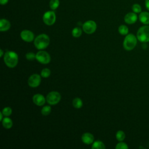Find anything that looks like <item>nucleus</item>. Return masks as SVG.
<instances>
[{
	"instance_id": "nucleus-1",
	"label": "nucleus",
	"mask_w": 149,
	"mask_h": 149,
	"mask_svg": "<svg viewBox=\"0 0 149 149\" xmlns=\"http://www.w3.org/2000/svg\"><path fill=\"white\" fill-rule=\"evenodd\" d=\"M18 55L12 51H6L3 55V61L6 65L10 68H15L18 63Z\"/></svg>"
},
{
	"instance_id": "nucleus-2",
	"label": "nucleus",
	"mask_w": 149,
	"mask_h": 149,
	"mask_svg": "<svg viewBox=\"0 0 149 149\" xmlns=\"http://www.w3.org/2000/svg\"><path fill=\"white\" fill-rule=\"evenodd\" d=\"M50 39L48 35L41 34L37 36L34 40V44L38 49H44L49 44Z\"/></svg>"
},
{
	"instance_id": "nucleus-3",
	"label": "nucleus",
	"mask_w": 149,
	"mask_h": 149,
	"mask_svg": "<svg viewBox=\"0 0 149 149\" xmlns=\"http://www.w3.org/2000/svg\"><path fill=\"white\" fill-rule=\"evenodd\" d=\"M137 38L133 34H127L124 38L123 42V47L126 51H131L137 45Z\"/></svg>"
},
{
	"instance_id": "nucleus-4",
	"label": "nucleus",
	"mask_w": 149,
	"mask_h": 149,
	"mask_svg": "<svg viewBox=\"0 0 149 149\" xmlns=\"http://www.w3.org/2000/svg\"><path fill=\"white\" fill-rule=\"evenodd\" d=\"M137 40L143 43L149 42V26L145 25L140 27L136 34Z\"/></svg>"
},
{
	"instance_id": "nucleus-5",
	"label": "nucleus",
	"mask_w": 149,
	"mask_h": 149,
	"mask_svg": "<svg viewBox=\"0 0 149 149\" xmlns=\"http://www.w3.org/2000/svg\"><path fill=\"white\" fill-rule=\"evenodd\" d=\"M61 100V95L59 93L58 91H52L49 92L47 97L46 101L49 105H56Z\"/></svg>"
},
{
	"instance_id": "nucleus-6",
	"label": "nucleus",
	"mask_w": 149,
	"mask_h": 149,
	"mask_svg": "<svg viewBox=\"0 0 149 149\" xmlns=\"http://www.w3.org/2000/svg\"><path fill=\"white\" fill-rule=\"evenodd\" d=\"M42 20L44 23L48 26L54 24L56 21L55 13L52 10H48L45 12L42 16Z\"/></svg>"
},
{
	"instance_id": "nucleus-7",
	"label": "nucleus",
	"mask_w": 149,
	"mask_h": 149,
	"mask_svg": "<svg viewBox=\"0 0 149 149\" xmlns=\"http://www.w3.org/2000/svg\"><path fill=\"white\" fill-rule=\"evenodd\" d=\"M83 30L88 34L94 33L97 29V24L93 20H87L85 22L82 26Z\"/></svg>"
},
{
	"instance_id": "nucleus-8",
	"label": "nucleus",
	"mask_w": 149,
	"mask_h": 149,
	"mask_svg": "<svg viewBox=\"0 0 149 149\" xmlns=\"http://www.w3.org/2000/svg\"><path fill=\"white\" fill-rule=\"evenodd\" d=\"M36 59L41 63L47 64L51 61V56L47 52L40 51L36 54Z\"/></svg>"
},
{
	"instance_id": "nucleus-9",
	"label": "nucleus",
	"mask_w": 149,
	"mask_h": 149,
	"mask_svg": "<svg viewBox=\"0 0 149 149\" xmlns=\"http://www.w3.org/2000/svg\"><path fill=\"white\" fill-rule=\"evenodd\" d=\"M41 76L38 74H33L31 75L28 79V84L31 87H38L41 81Z\"/></svg>"
},
{
	"instance_id": "nucleus-10",
	"label": "nucleus",
	"mask_w": 149,
	"mask_h": 149,
	"mask_svg": "<svg viewBox=\"0 0 149 149\" xmlns=\"http://www.w3.org/2000/svg\"><path fill=\"white\" fill-rule=\"evenodd\" d=\"M20 37L21 38L28 42H30L34 40V35L33 33L29 30H24L20 33Z\"/></svg>"
},
{
	"instance_id": "nucleus-11",
	"label": "nucleus",
	"mask_w": 149,
	"mask_h": 149,
	"mask_svg": "<svg viewBox=\"0 0 149 149\" xmlns=\"http://www.w3.org/2000/svg\"><path fill=\"white\" fill-rule=\"evenodd\" d=\"M137 16L134 12H129L124 17L125 22L129 24H132L136 22Z\"/></svg>"
},
{
	"instance_id": "nucleus-12",
	"label": "nucleus",
	"mask_w": 149,
	"mask_h": 149,
	"mask_svg": "<svg viewBox=\"0 0 149 149\" xmlns=\"http://www.w3.org/2000/svg\"><path fill=\"white\" fill-rule=\"evenodd\" d=\"M33 101L37 105L42 106L45 103L46 98L41 94H36L33 97Z\"/></svg>"
},
{
	"instance_id": "nucleus-13",
	"label": "nucleus",
	"mask_w": 149,
	"mask_h": 149,
	"mask_svg": "<svg viewBox=\"0 0 149 149\" xmlns=\"http://www.w3.org/2000/svg\"><path fill=\"white\" fill-rule=\"evenodd\" d=\"M94 137L90 133H85L81 136V141L86 144H91L94 142Z\"/></svg>"
},
{
	"instance_id": "nucleus-14",
	"label": "nucleus",
	"mask_w": 149,
	"mask_h": 149,
	"mask_svg": "<svg viewBox=\"0 0 149 149\" xmlns=\"http://www.w3.org/2000/svg\"><path fill=\"white\" fill-rule=\"evenodd\" d=\"M139 19L141 23L145 25L149 24V12L144 11L140 13Z\"/></svg>"
},
{
	"instance_id": "nucleus-15",
	"label": "nucleus",
	"mask_w": 149,
	"mask_h": 149,
	"mask_svg": "<svg viewBox=\"0 0 149 149\" xmlns=\"http://www.w3.org/2000/svg\"><path fill=\"white\" fill-rule=\"evenodd\" d=\"M10 27V23L9 20L5 19H1L0 20V31H6Z\"/></svg>"
},
{
	"instance_id": "nucleus-16",
	"label": "nucleus",
	"mask_w": 149,
	"mask_h": 149,
	"mask_svg": "<svg viewBox=\"0 0 149 149\" xmlns=\"http://www.w3.org/2000/svg\"><path fill=\"white\" fill-rule=\"evenodd\" d=\"M2 123L3 127L6 129H10L13 126V122L12 119L8 117L3 118V120H2Z\"/></svg>"
},
{
	"instance_id": "nucleus-17",
	"label": "nucleus",
	"mask_w": 149,
	"mask_h": 149,
	"mask_svg": "<svg viewBox=\"0 0 149 149\" xmlns=\"http://www.w3.org/2000/svg\"><path fill=\"white\" fill-rule=\"evenodd\" d=\"M91 148L92 149H105V146L104 143H102L101 141L98 140V141H94L92 143Z\"/></svg>"
},
{
	"instance_id": "nucleus-18",
	"label": "nucleus",
	"mask_w": 149,
	"mask_h": 149,
	"mask_svg": "<svg viewBox=\"0 0 149 149\" xmlns=\"http://www.w3.org/2000/svg\"><path fill=\"white\" fill-rule=\"evenodd\" d=\"M72 104H73V106L75 108L79 109V108H81V107L83 106V101L80 98L77 97L73 100Z\"/></svg>"
},
{
	"instance_id": "nucleus-19",
	"label": "nucleus",
	"mask_w": 149,
	"mask_h": 149,
	"mask_svg": "<svg viewBox=\"0 0 149 149\" xmlns=\"http://www.w3.org/2000/svg\"><path fill=\"white\" fill-rule=\"evenodd\" d=\"M118 31L119 34L121 35H123V36L127 35L129 33V29L126 25L122 24L118 27Z\"/></svg>"
},
{
	"instance_id": "nucleus-20",
	"label": "nucleus",
	"mask_w": 149,
	"mask_h": 149,
	"mask_svg": "<svg viewBox=\"0 0 149 149\" xmlns=\"http://www.w3.org/2000/svg\"><path fill=\"white\" fill-rule=\"evenodd\" d=\"M81 34H82V30L80 27H74L72 31V34L73 37L75 38L79 37L81 35Z\"/></svg>"
},
{
	"instance_id": "nucleus-21",
	"label": "nucleus",
	"mask_w": 149,
	"mask_h": 149,
	"mask_svg": "<svg viewBox=\"0 0 149 149\" xmlns=\"http://www.w3.org/2000/svg\"><path fill=\"white\" fill-rule=\"evenodd\" d=\"M125 133L122 130H118L116 133V138L119 141H123L125 139Z\"/></svg>"
},
{
	"instance_id": "nucleus-22",
	"label": "nucleus",
	"mask_w": 149,
	"mask_h": 149,
	"mask_svg": "<svg viewBox=\"0 0 149 149\" xmlns=\"http://www.w3.org/2000/svg\"><path fill=\"white\" fill-rule=\"evenodd\" d=\"M59 0H51L49 2V7L52 10H54L59 7Z\"/></svg>"
},
{
	"instance_id": "nucleus-23",
	"label": "nucleus",
	"mask_w": 149,
	"mask_h": 149,
	"mask_svg": "<svg viewBox=\"0 0 149 149\" xmlns=\"http://www.w3.org/2000/svg\"><path fill=\"white\" fill-rule=\"evenodd\" d=\"M41 113L44 115V116H47L48 115H49L51 112V107L49 105H46L44 106V107L42 108L41 109Z\"/></svg>"
},
{
	"instance_id": "nucleus-24",
	"label": "nucleus",
	"mask_w": 149,
	"mask_h": 149,
	"mask_svg": "<svg viewBox=\"0 0 149 149\" xmlns=\"http://www.w3.org/2000/svg\"><path fill=\"white\" fill-rule=\"evenodd\" d=\"M40 74L41 77L44 78H47L51 74V70L48 68H44L41 71Z\"/></svg>"
},
{
	"instance_id": "nucleus-25",
	"label": "nucleus",
	"mask_w": 149,
	"mask_h": 149,
	"mask_svg": "<svg viewBox=\"0 0 149 149\" xmlns=\"http://www.w3.org/2000/svg\"><path fill=\"white\" fill-rule=\"evenodd\" d=\"M132 9L133 12L136 13H140L141 12V7L138 3H134L132 6Z\"/></svg>"
},
{
	"instance_id": "nucleus-26",
	"label": "nucleus",
	"mask_w": 149,
	"mask_h": 149,
	"mask_svg": "<svg viewBox=\"0 0 149 149\" xmlns=\"http://www.w3.org/2000/svg\"><path fill=\"white\" fill-rule=\"evenodd\" d=\"M2 113L3 114L4 116H9L12 114V110L11 109V108L9 107H6L5 108H4L2 111Z\"/></svg>"
},
{
	"instance_id": "nucleus-27",
	"label": "nucleus",
	"mask_w": 149,
	"mask_h": 149,
	"mask_svg": "<svg viewBox=\"0 0 149 149\" xmlns=\"http://www.w3.org/2000/svg\"><path fill=\"white\" fill-rule=\"evenodd\" d=\"M129 147L127 144L123 141H119L115 146L116 149H127Z\"/></svg>"
},
{
	"instance_id": "nucleus-28",
	"label": "nucleus",
	"mask_w": 149,
	"mask_h": 149,
	"mask_svg": "<svg viewBox=\"0 0 149 149\" xmlns=\"http://www.w3.org/2000/svg\"><path fill=\"white\" fill-rule=\"evenodd\" d=\"M26 58L29 61H33L34 59H36V54L31 52H27L26 54Z\"/></svg>"
},
{
	"instance_id": "nucleus-29",
	"label": "nucleus",
	"mask_w": 149,
	"mask_h": 149,
	"mask_svg": "<svg viewBox=\"0 0 149 149\" xmlns=\"http://www.w3.org/2000/svg\"><path fill=\"white\" fill-rule=\"evenodd\" d=\"M145 6L146 9L149 11V0H145Z\"/></svg>"
},
{
	"instance_id": "nucleus-30",
	"label": "nucleus",
	"mask_w": 149,
	"mask_h": 149,
	"mask_svg": "<svg viewBox=\"0 0 149 149\" xmlns=\"http://www.w3.org/2000/svg\"><path fill=\"white\" fill-rule=\"evenodd\" d=\"M9 0H0V4L2 5H6L8 2Z\"/></svg>"
},
{
	"instance_id": "nucleus-31",
	"label": "nucleus",
	"mask_w": 149,
	"mask_h": 149,
	"mask_svg": "<svg viewBox=\"0 0 149 149\" xmlns=\"http://www.w3.org/2000/svg\"><path fill=\"white\" fill-rule=\"evenodd\" d=\"M3 116H4L3 114L2 113V112H0V120H1V121H2V120H3Z\"/></svg>"
},
{
	"instance_id": "nucleus-32",
	"label": "nucleus",
	"mask_w": 149,
	"mask_h": 149,
	"mask_svg": "<svg viewBox=\"0 0 149 149\" xmlns=\"http://www.w3.org/2000/svg\"><path fill=\"white\" fill-rule=\"evenodd\" d=\"M0 52H1L0 56H1V57H2V56H3V50H2V49H0Z\"/></svg>"
}]
</instances>
